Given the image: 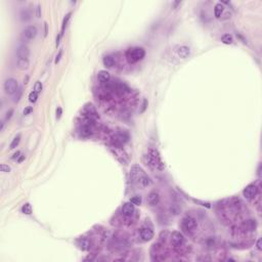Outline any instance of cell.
Masks as SVG:
<instances>
[{
  "mask_svg": "<svg viewBox=\"0 0 262 262\" xmlns=\"http://www.w3.org/2000/svg\"><path fill=\"white\" fill-rule=\"evenodd\" d=\"M145 161L150 167L158 170H164V164L160 157V154L157 150L150 149L147 154L145 156Z\"/></svg>",
  "mask_w": 262,
  "mask_h": 262,
  "instance_id": "1",
  "label": "cell"
},
{
  "mask_svg": "<svg viewBox=\"0 0 262 262\" xmlns=\"http://www.w3.org/2000/svg\"><path fill=\"white\" fill-rule=\"evenodd\" d=\"M126 59L129 64H135L141 61L145 55V50L141 47H132L128 48L125 53Z\"/></svg>",
  "mask_w": 262,
  "mask_h": 262,
  "instance_id": "2",
  "label": "cell"
},
{
  "mask_svg": "<svg viewBox=\"0 0 262 262\" xmlns=\"http://www.w3.org/2000/svg\"><path fill=\"white\" fill-rule=\"evenodd\" d=\"M19 83L15 79L13 78H9L4 82V90L6 92V94L13 95L19 90Z\"/></svg>",
  "mask_w": 262,
  "mask_h": 262,
  "instance_id": "3",
  "label": "cell"
},
{
  "mask_svg": "<svg viewBox=\"0 0 262 262\" xmlns=\"http://www.w3.org/2000/svg\"><path fill=\"white\" fill-rule=\"evenodd\" d=\"M258 194V187L255 184H249L248 187H245V189L243 191L244 197L247 200H251L257 196Z\"/></svg>",
  "mask_w": 262,
  "mask_h": 262,
  "instance_id": "4",
  "label": "cell"
},
{
  "mask_svg": "<svg viewBox=\"0 0 262 262\" xmlns=\"http://www.w3.org/2000/svg\"><path fill=\"white\" fill-rule=\"evenodd\" d=\"M197 226V221L195 218L187 216L182 219V227L184 231H191Z\"/></svg>",
  "mask_w": 262,
  "mask_h": 262,
  "instance_id": "5",
  "label": "cell"
},
{
  "mask_svg": "<svg viewBox=\"0 0 262 262\" xmlns=\"http://www.w3.org/2000/svg\"><path fill=\"white\" fill-rule=\"evenodd\" d=\"M38 33V30L35 26H28L25 30H24L23 34H24V37L28 40H32L37 36Z\"/></svg>",
  "mask_w": 262,
  "mask_h": 262,
  "instance_id": "6",
  "label": "cell"
},
{
  "mask_svg": "<svg viewBox=\"0 0 262 262\" xmlns=\"http://www.w3.org/2000/svg\"><path fill=\"white\" fill-rule=\"evenodd\" d=\"M183 235L179 231H174L171 235V244L174 246H180L183 243Z\"/></svg>",
  "mask_w": 262,
  "mask_h": 262,
  "instance_id": "7",
  "label": "cell"
},
{
  "mask_svg": "<svg viewBox=\"0 0 262 262\" xmlns=\"http://www.w3.org/2000/svg\"><path fill=\"white\" fill-rule=\"evenodd\" d=\"M175 52H176V54L178 55L180 59H187V57H189V55L191 54V49H189V47L182 45V46L177 47V48L175 49Z\"/></svg>",
  "mask_w": 262,
  "mask_h": 262,
  "instance_id": "8",
  "label": "cell"
},
{
  "mask_svg": "<svg viewBox=\"0 0 262 262\" xmlns=\"http://www.w3.org/2000/svg\"><path fill=\"white\" fill-rule=\"evenodd\" d=\"M159 202H160L159 193L156 191H151V193L149 194V196H147V203H149L151 206H156L159 204Z\"/></svg>",
  "mask_w": 262,
  "mask_h": 262,
  "instance_id": "9",
  "label": "cell"
},
{
  "mask_svg": "<svg viewBox=\"0 0 262 262\" xmlns=\"http://www.w3.org/2000/svg\"><path fill=\"white\" fill-rule=\"evenodd\" d=\"M140 238L145 242L151 241V240L154 238V231H152L151 228H147V227L141 228L140 229Z\"/></svg>",
  "mask_w": 262,
  "mask_h": 262,
  "instance_id": "10",
  "label": "cell"
},
{
  "mask_svg": "<svg viewBox=\"0 0 262 262\" xmlns=\"http://www.w3.org/2000/svg\"><path fill=\"white\" fill-rule=\"evenodd\" d=\"M134 206L131 202L125 203L122 207V214L125 216H131L134 212Z\"/></svg>",
  "mask_w": 262,
  "mask_h": 262,
  "instance_id": "11",
  "label": "cell"
},
{
  "mask_svg": "<svg viewBox=\"0 0 262 262\" xmlns=\"http://www.w3.org/2000/svg\"><path fill=\"white\" fill-rule=\"evenodd\" d=\"M17 55H19V59H28L30 55V49L28 46H25V45H22L17 48Z\"/></svg>",
  "mask_w": 262,
  "mask_h": 262,
  "instance_id": "12",
  "label": "cell"
},
{
  "mask_svg": "<svg viewBox=\"0 0 262 262\" xmlns=\"http://www.w3.org/2000/svg\"><path fill=\"white\" fill-rule=\"evenodd\" d=\"M97 78L101 82V83H108L111 79V75L108 71H99V75H97Z\"/></svg>",
  "mask_w": 262,
  "mask_h": 262,
  "instance_id": "13",
  "label": "cell"
},
{
  "mask_svg": "<svg viewBox=\"0 0 262 262\" xmlns=\"http://www.w3.org/2000/svg\"><path fill=\"white\" fill-rule=\"evenodd\" d=\"M116 91H117L119 94H125V93L129 92L130 89H129V87L126 85V84L117 83V85H116Z\"/></svg>",
  "mask_w": 262,
  "mask_h": 262,
  "instance_id": "14",
  "label": "cell"
},
{
  "mask_svg": "<svg viewBox=\"0 0 262 262\" xmlns=\"http://www.w3.org/2000/svg\"><path fill=\"white\" fill-rule=\"evenodd\" d=\"M80 133H81L82 136L84 137H88L92 134V129L89 125H83L80 129Z\"/></svg>",
  "mask_w": 262,
  "mask_h": 262,
  "instance_id": "15",
  "label": "cell"
},
{
  "mask_svg": "<svg viewBox=\"0 0 262 262\" xmlns=\"http://www.w3.org/2000/svg\"><path fill=\"white\" fill-rule=\"evenodd\" d=\"M140 172H143V170H141L138 166H133V167L131 168V170H130V177H131L132 179L139 178V174H140Z\"/></svg>",
  "mask_w": 262,
  "mask_h": 262,
  "instance_id": "16",
  "label": "cell"
},
{
  "mask_svg": "<svg viewBox=\"0 0 262 262\" xmlns=\"http://www.w3.org/2000/svg\"><path fill=\"white\" fill-rule=\"evenodd\" d=\"M223 9H224V7H223V5L221 3H217L214 6V15H215L216 19H219L221 17V15L223 13Z\"/></svg>",
  "mask_w": 262,
  "mask_h": 262,
  "instance_id": "17",
  "label": "cell"
},
{
  "mask_svg": "<svg viewBox=\"0 0 262 262\" xmlns=\"http://www.w3.org/2000/svg\"><path fill=\"white\" fill-rule=\"evenodd\" d=\"M103 66H105V68H112L114 66L115 61H114V59L111 57V55H105V57H103Z\"/></svg>",
  "mask_w": 262,
  "mask_h": 262,
  "instance_id": "18",
  "label": "cell"
},
{
  "mask_svg": "<svg viewBox=\"0 0 262 262\" xmlns=\"http://www.w3.org/2000/svg\"><path fill=\"white\" fill-rule=\"evenodd\" d=\"M138 182L140 183L143 187H149V185L152 184V180L147 176H145V175H141V176H139Z\"/></svg>",
  "mask_w": 262,
  "mask_h": 262,
  "instance_id": "19",
  "label": "cell"
},
{
  "mask_svg": "<svg viewBox=\"0 0 262 262\" xmlns=\"http://www.w3.org/2000/svg\"><path fill=\"white\" fill-rule=\"evenodd\" d=\"M29 61L28 59H19L17 61V68L21 70H27L29 68Z\"/></svg>",
  "mask_w": 262,
  "mask_h": 262,
  "instance_id": "20",
  "label": "cell"
},
{
  "mask_svg": "<svg viewBox=\"0 0 262 262\" xmlns=\"http://www.w3.org/2000/svg\"><path fill=\"white\" fill-rule=\"evenodd\" d=\"M71 15H72V13H69L65 17V19H64L63 24H61V34H59V36H61V37H63V36H64V33H65V29H66V27H67L69 20L71 19Z\"/></svg>",
  "mask_w": 262,
  "mask_h": 262,
  "instance_id": "21",
  "label": "cell"
},
{
  "mask_svg": "<svg viewBox=\"0 0 262 262\" xmlns=\"http://www.w3.org/2000/svg\"><path fill=\"white\" fill-rule=\"evenodd\" d=\"M128 139H129V135H128L127 132H120L118 133L117 135V140L120 141V143H127Z\"/></svg>",
  "mask_w": 262,
  "mask_h": 262,
  "instance_id": "22",
  "label": "cell"
},
{
  "mask_svg": "<svg viewBox=\"0 0 262 262\" xmlns=\"http://www.w3.org/2000/svg\"><path fill=\"white\" fill-rule=\"evenodd\" d=\"M31 19V13L29 9H23L21 11V20L24 22H27Z\"/></svg>",
  "mask_w": 262,
  "mask_h": 262,
  "instance_id": "23",
  "label": "cell"
},
{
  "mask_svg": "<svg viewBox=\"0 0 262 262\" xmlns=\"http://www.w3.org/2000/svg\"><path fill=\"white\" fill-rule=\"evenodd\" d=\"M221 42L224 43V44H231L233 42V38L231 34H225L221 37Z\"/></svg>",
  "mask_w": 262,
  "mask_h": 262,
  "instance_id": "24",
  "label": "cell"
},
{
  "mask_svg": "<svg viewBox=\"0 0 262 262\" xmlns=\"http://www.w3.org/2000/svg\"><path fill=\"white\" fill-rule=\"evenodd\" d=\"M79 247L81 250H88L89 247H90V243H89L88 240L83 239V240H81V242H80Z\"/></svg>",
  "mask_w": 262,
  "mask_h": 262,
  "instance_id": "25",
  "label": "cell"
},
{
  "mask_svg": "<svg viewBox=\"0 0 262 262\" xmlns=\"http://www.w3.org/2000/svg\"><path fill=\"white\" fill-rule=\"evenodd\" d=\"M22 212H23L24 214H26V215H30V214H32L31 205H30L29 203H26L25 205H23V207H22Z\"/></svg>",
  "mask_w": 262,
  "mask_h": 262,
  "instance_id": "26",
  "label": "cell"
},
{
  "mask_svg": "<svg viewBox=\"0 0 262 262\" xmlns=\"http://www.w3.org/2000/svg\"><path fill=\"white\" fill-rule=\"evenodd\" d=\"M20 141H21V135H17V136H15V138L13 139V141H11L10 145H9V149H10V150L15 149V147L19 145Z\"/></svg>",
  "mask_w": 262,
  "mask_h": 262,
  "instance_id": "27",
  "label": "cell"
},
{
  "mask_svg": "<svg viewBox=\"0 0 262 262\" xmlns=\"http://www.w3.org/2000/svg\"><path fill=\"white\" fill-rule=\"evenodd\" d=\"M85 110L87 111V113H88L89 116H92V115H96V110L94 109V107H93L92 105H88L87 107L85 108Z\"/></svg>",
  "mask_w": 262,
  "mask_h": 262,
  "instance_id": "28",
  "label": "cell"
},
{
  "mask_svg": "<svg viewBox=\"0 0 262 262\" xmlns=\"http://www.w3.org/2000/svg\"><path fill=\"white\" fill-rule=\"evenodd\" d=\"M37 99H38V93L36 92V91H32V92H30V94H29V101H31V103H36V101H37Z\"/></svg>",
  "mask_w": 262,
  "mask_h": 262,
  "instance_id": "29",
  "label": "cell"
},
{
  "mask_svg": "<svg viewBox=\"0 0 262 262\" xmlns=\"http://www.w3.org/2000/svg\"><path fill=\"white\" fill-rule=\"evenodd\" d=\"M130 202L133 204V205H140L141 204V198L139 196H135V197H132L130 199Z\"/></svg>",
  "mask_w": 262,
  "mask_h": 262,
  "instance_id": "30",
  "label": "cell"
},
{
  "mask_svg": "<svg viewBox=\"0 0 262 262\" xmlns=\"http://www.w3.org/2000/svg\"><path fill=\"white\" fill-rule=\"evenodd\" d=\"M22 94H23V90H22V88H19V90H17V92L15 93V97H13V101H15V103H17V101H19L20 99H21Z\"/></svg>",
  "mask_w": 262,
  "mask_h": 262,
  "instance_id": "31",
  "label": "cell"
},
{
  "mask_svg": "<svg viewBox=\"0 0 262 262\" xmlns=\"http://www.w3.org/2000/svg\"><path fill=\"white\" fill-rule=\"evenodd\" d=\"M43 88V86H42V83L40 81H37L34 85V91H36L37 93H40Z\"/></svg>",
  "mask_w": 262,
  "mask_h": 262,
  "instance_id": "32",
  "label": "cell"
},
{
  "mask_svg": "<svg viewBox=\"0 0 262 262\" xmlns=\"http://www.w3.org/2000/svg\"><path fill=\"white\" fill-rule=\"evenodd\" d=\"M0 171L3 172V173H8V172H10V167L8 165H5V164H1L0 165Z\"/></svg>",
  "mask_w": 262,
  "mask_h": 262,
  "instance_id": "33",
  "label": "cell"
},
{
  "mask_svg": "<svg viewBox=\"0 0 262 262\" xmlns=\"http://www.w3.org/2000/svg\"><path fill=\"white\" fill-rule=\"evenodd\" d=\"M247 223L249 224V227H248V228H249L250 231H253V229H255L256 224H255V222H254V220H249Z\"/></svg>",
  "mask_w": 262,
  "mask_h": 262,
  "instance_id": "34",
  "label": "cell"
},
{
  "mask_svg": "<svg viewBox=\"0 0 262 262\" xmlns=\"http://www.w3.org/2000/svg\"><path fill=\"white\" fill-rule=\"evenodd\" d=\"M35 15L37 17H41V6L40 5H37L35 8Z\"/></svg>",
  "mask_w": 262,
  "mask_h": 262,
  "instance_id": "35",
  "label": "cell"
},
{
  "mask_svg": "<svg viewBox=\"0 0 262 262\" xmlns=\"http://www.w3.org/2000/svg\"><path fill=\"white\" fill-rule=\"evenodd\" d=\"M13 110H9V111L6 113V116H5L4 121H8V120L11 118V116H13Z\"/></svg>",
  "mask_w": 262,
  "mask_h": 262,
  "instance_id": "36",
  "label": "cell"
},
{
  "mask_svg": "<svg viewBox=\"0 0 262 262\" xmlns=\"http://www.w3.org/2000/svg\"><path fill=\"white\" fill-rule=\"evenodd\" d=\"M32 111H33V108L32 107H27L25 110H24V115H29L30 113H32Z\"/></svg>",
  "mask_w": 262,
  "mask_h": 262,
  "instance_id": "37",
  "label": "cell"
},
{
  "mask_svg": "<svg viewBox=\"0 0 262 262\" xmlns=\"http://www.w3.org/2000/svg\"><path fill=\"white\" fill-rule=\"evenodd\" d=\"M61 114H63V109H61V107H57V119H59V118L61 117Z\"/></svg>",
  "mask_w": 262,
  "mask_h": 262,
  "instance_id": "38",
  "label": "cell"
},
{
  "mask_svg": "<svg viewBox=\"0 0 262 262\" xmlns=\"http://www.w3.org/2000/svg\"><path fill=\"white\" fill-rule=\"evenodd\" d=\"M61 55H63V50H59V54L57 55V57H55V61H54V64H57L59 61V59H61Z\"/></svg>",
  "mask_w": 262,
  "mask_h": 262,
  "instance_id": "39",
  "label": "cell"
},
{
  "mask_svg": "<svg viewBox=\"0 0 262 262\" xmlns=\"http://www.w3.org/2000/svg\"><path fill=\"white\" fill-rule=\"evenodd\" d=\"M256 246H257V249L258 250H262V246H261V239H259L257 241V244H256Z\"/></svg>",
  "mask_w": 262,
  "mask_h": 262,
  "instance_id": "40",
  "label": "cell"
},
{
  "mask_svg": "<svg viewBox=\"0 0 262 262\" xmlns=\"http://www.w3.org/2000/svg\"><path fill=\"white\" fill-rule=\"evenodd\" d=\"M147 99H145V101H143V110L140 111L141 113H143V112H145V110L147 109Z\"/></svg>",
  "mask_w": 262,
  "mask_h": 262,
  "instance_id": "41",
  "label": "cell"
},
{
  "mask_svg": "<svg viewBox=\"0 0 262 262\" xmlns=\"http://www.w3.org/2000/svg\"><path fill=\"white\" fill-rule=\"evenodd\" d=\"M21 155V152H17V153L15 154V155L13 156V157H11V159L13 160H15V159H17V158H19V156Z\"/></svg>",
  "mask_w": 262,
  "mask_h": 262,
  "instance_id": "42",
  "label": "cell"
},
{
  "mask_svg": "<svg viewBox=\"0 0 262 262\" xmlns=\"http://www.w3.org/2000/svg\"><path fill=\"white\" fill-rule=\"evenodd\" d=\"M44 28H45L44 36H45V37H46V36H47V33H48V25H47V23H44Z\"/></svg>",
  "mask_w": 262,
  "mask_h": 262,
  "instance_id": "43",
  "label": "cell"
},
{
  "mask_svg": "<svg viewBox=\"0 0 262 262\" xmlns=\"http://www.w3.org/2000/svg\"><path fill=\"white\" fill-rule=\"evenodd\" d=\"M24 159H25V155H23V156H22V157H21V158H20V159H19V163H21V162H22V161H23V160H24Z\"/></svg>",
  "mask_w": 262,
  "mask_h": 262,
  "instance_id": "44",
  "label": "cell"
},
{
  "mask_svg": "<svg viewBox=\"0 0 262 262\" xmlns=\"http://www.w3.org/2000/svg\"><path fill=\"white\" fill-rule=\"evenodd\" d=\"M3 127H4V122H1V126H0V130H3Z\"/></svg>",
  "mask_w": 262,
  "mask_h": 262,
  "instance_id": "45",
  "label": "cell"
}]
</instances>
